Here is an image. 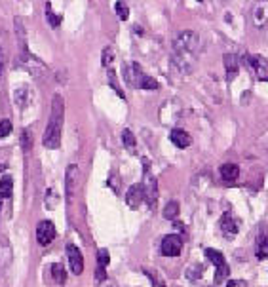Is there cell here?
<instances>
[{
    "instance_id": "obj_1",
    "label": "cell",
    "mask_w": 268,
    "mask_h": 287,
    "mask_svg": "<svg viewBox=\"0 0 268 287\" xmlns=\"http://www.w3.org/2000/svg\"><path fill=\"white\" fill-rule=\"evenodd\" d=\"M63 116H65V105L61 95H55L52 101V112H50V120L48 127L44 131L42 143L46 148H57L61 144V127H63Z\"/></svg>"
},
{
    "instance_id": "obj_2",
    "label": "cell",
    "mask_w": 268,
    "mask_h": 287,
    "mask_svg": "<svg viewBox=\"0 0 268 287\" xmlns=\"http://www.w3.org/2000/svg\"><path fill=\"white\" fill-rule=\"evenodd\" d=\"M200 48V38L194 31H181L173 40V57L179 61L177 65H188L190 69V59L198 54Z\"/></svg>"
},
{
    "instance_id": "obj_3",
    "label": "cell",
    "mask_w": 268,
    "mask_h": 287,
    "mask_svg": "<svg viewBox=\"0 0 268 287\" xmlns=\"http://www.w3.org/2000/svg\"><path fill=\"white\" fill-rule=\"evenodd\" d=\"M141 188H143L144 202H146V204H148V207L154 211V209H156V205H158V183H156V177H154V173L150 171V167H148V165H144L143 184H141Z\"/></svg>"
},
{
    "instance_id": "obj_4",
    "label": "cell",
    "mask_w": 268,
    "mask_h": 287,
    "mask_svg": "<svg viewBox=\"0 0 268 287\" xmlns=\"http://www.w3.org/2000/svg\"><path fill=\"white\" fill-rule=\"evenodd\" d=\"M204 253H206V257L213 263L215 268H217V272H215V284H221V282L228 276V272H230V270H228V265H227V261H225V255H223L221 251H217V249H209V247H207Z\"/></svg>"
},
{
    "instance_id": "obj_5",
    "label": "cell",
    "mask_w": 268,
    "mask_h": 287,
    "mask_svg": "<svg viewBox=\"0 0 268 287\" xmlns=\"http://www.w3.org/2000/svg\"><path fill=\"white\" fill-rule=\"evenodd\" d=\"M246 61H247V67L251 69V72H253L259 80H267L268 78V59L267 57L255 54V55H247Z\"/></svg>"
},
{
    "instance_id": "obj_6",
    "label": "cell",
    "mask_w": 268,
    "mask_h": 287,
    "mask_svg": "<svg viewBox=\"0 0 268 287\" xmlns=\"http://www.w3.org/2000/svg\"><path fill=\"white\" fill-rule=\"evenodd\" d=\"M55 238V226L52 221H40L36 226V242L40 246H50Z\"/></svg>"
},
{
    "instance_id": "obj_7",
    "label": "cell",
    "mask_w": 268,
    "mask_h": 287,
    "mask_svg": "<svg viewBox=\"0 0 268 287\" xmlns=\"http://www.w3.org/2000/svg\"><path fill=\"white\" fill-rule=\"evenodd\" d=\"M67 259H69V266H71L72 274L80 276L84 272V257L74 244H67Z\"/></svg>"
},
{
    "instance_id": "obj_8",
    "label": "cell",
    "mask_w": 268,
    "mask_h": 287,
    "mask_svg": "<svg viewBox=\"0 0 268 287\" xmlns=\"http://www.w3.org/2000/svg\"><path fill=\"white\" fill-rule=\"evenodd\" d=\"M21 63H23V67L27 71L31 72V74H35V76H44L46 74V65L40 59H36L35 55L29 54V50L21 52Z\"/></svg>"
},
{
    "instance_id": "obj_9",
    "label": "cell",
    "mask_w": 268,
    "mask_h": 287,
    "mask_svg": "<svg viewBox=\"0 0 268 287\" xmlns=\"http://www.w3.org/2000/svg\"><path fill=\"white\" fill-rule=\"evenodd\" d=\"M183 251V242L181 238L175 236V234H169L162 240V255L165 257H177Z\"/></svg>"
},
{
    "instance_id": "obj_10",
    "label": "cell",
    "mask_w": 268,
    "mask_h": 287,
    "mask_svg": "<svg viewBox=\"0 0 268 287\" xmlns=\"http://www.w3.org/2000/svg\"><path fill=\"white\" fill-rule=\"evenodd\" d=\"M143 76H144V72H143V69L139 67V63H129V65H125L124 67V78L131 88H139Z\"/></svg>"
},
{
    "instance_id": "obj_11",
    "label": "cell",
    "mask_w": 268,
    "mask_h": 287,
    "mask_svg": "<svg viewBox=\"0 0 268 287\" xmlns=\"http://www.w3.org/2000/svg\"><path fill=\"white\" fill-rule=\"evenodd\" d=\"M76 181H78V165L71 164L67 167V173H65V190H67V200L71 202L74 196V188H76Z\"/></svg>"
},
{
    "instance_id": "obj_12",
    "label": "cell",
    "mask_w": 268,
    "mask_h": 287,
    "mask_svg": "<svg viewBox=\"0 0 268 287\" xmlns=\"http://www.w3.org/2000/svg\"><path fill=\"white\" fill-rule=\"evenodd\" d=\"M143 188H141V184H133V186H129V190H127V194H125V202H127V205L131 207V209H137L139 205H141V202H143Z\"/></svg>"
},
{
    "instance_id": "obj_13",
    "label": "cell",
    "mask_w": 268,
    "mask_h": 287,
    "mask_svg": "<svg viewBox=\"0 0 268 287\" xmlns=\"http://www.w3.org/2000/svg\"><path fill=\"white\" fill-rule=\"evenodd\" d=\"M268 21V2H259L253 8V23L257 27H265Z\"/></svg>"
},
{
    "instance_id": "obj_14",
    "label": "cell",
    "mask_w": 268,
    "mask_h": 287,
    "mask_svg": "<svg viewBox=\"0 0 268 287\" xmlns=\"http://www.w3.org/2000/svg\"><path fill=\"white\" fill-rule=\"evenodd\" d=\"M169 139H171V143L175 144V146H179V148H186V146H190V143H192L190 135H188L185 129H181V127H175V129L171 131Z\"/></svg>"
},
{
    "instance_id": "obj_15",
    "label": "cell",
    "mask_w": 268,
    "mask_h": 287,
    "mask_svg": "<svg viewBox=\"0 0 268 287\" xmlns=\"http://www.w3.org/2000/svg\"><path fill=\"white\" fill-rule=\"evenodd\" d=\"M221 228H223V234L227 238H234L238 234V223L230 213H225L221 217Z\"/></svg>"
},
{
    "instance_id": "obj_16",
    "label": "cell",
    "mask_w": 268,
    "mask_h": 287,
    "mask_svg": "<svg viewBox=\"0 0 268 287\" xmlns=\"http://www.w3.org/2000/svg\"><path fill=\"white\" fill-rule=\"evenodd\" d=\"M223 63H225V69H227V78L232 80L236 72L240 71V57L234 54H227L223 57Z\"/></svg>"
},
{
    "instance_id": "obj_17",
    "label": "cell",
    "mask_w": 268,
    "mask_h": 287,
    "mask_svg": "<svg viewBox=\"0 0 268 287\" xmlns=\"http://www.w3.org/2000/svg\"><path fill=\"white\" fill-rule=\"evenodd\" d=\"M219 169H221V177L225 181H228V183L236 181L238 175H240V167L236 164H223Z\"/></svg>"
},
{
    "instance_id": "obj_18",
    "label": "cell",
    "mask_w": 268,
    "mask_h": 287,
    "mask_svg": "<svg viewBox=\"0 0 268 287\" xmlns=\"http://www.w3.org/2000/svg\"><path fill=\"white\" fill-rule=\"evenodd\" d=\"M257 259L259 261H265L268 259V234L267 230L259 234V240H257Z\"/></svg>"
},
{
    "instance_id": "obj_19",
    "label": "cell",
    "mask_w": 268,
    "mask_h": 287,
    "mask_svg": "<svg viewBox=\"0 0 268 287\" xmlns=\"http://www.w3.org/2000/svg\"><path fill=\"white\" fill-rule=\"evenodd\" d=\"M12 190H14V181H12L10 175H4L0 179V200L12 196Z\"/></svg>"
},
{
    "instance_id": "obj_20",
    "label": "cell",
    "mask_w": 268,
    "mask_h": 287,
    "mask_svg": "<svg viewBox=\"0 0 268 287\" xmlns=\"http://www.w3.org/2000/svg\"><path fill=\"white\" fill-rule=\"evenodd\" d=\"M52 276H54V280L57 284H65V280H67L65 266H63L61 263H54V265H52Z\"/></svg>"
},
{
    "instance_id": "obj_21",
    "label": "cell",
    "mask_w": 268,
    "mask_h": 287,
    "mask_svg": "<svg viewBox=\"0 0 268 287\" xmlns=\"http://www.w3.org/2000/svg\"><path fill=\"white\" fill-rule=\"evenodd\" d=\"M122 143H124V146L127 150H135L137 141H135V135H133L131 129H124V131H122Z\"/></svg>"
},
{
    "instance_id": "obj_22",
    "label": "cell",
    "mask_w": 268,
    "mask_h": 287,
    "mask_svg": "<svg viewBox=\"0 0 268 287\" xmlns=\"http://www.w3.org/2000/svg\"><path fill=\"white\" fill-rule=\"evenodd\" d=\"M177 215H179V202H175V200L167 202V205L164 207V217L169 219V221H173Z\"/></svg>"
},
{
    "instance_id": "obj_23",
    "label": "cell",
    "mask_w": 268,
    "mask_h": 287,
    "mask_svg": "<svg viewBox=\"0 0 268 287\" xmlns=\"http://www.w3.org/2000/svg\"><path fill=\"white\" fill-rule=\"evenodd\" d=\"M158 88H160V84L156 82V78H152L148 74H144L141 84H139V90H158Z\"/></svg>"
},
{
    "instance_id": "obj_24",
    "label": "cell",
    "mask_w": 268,
    "mask_h": 287,
    "mask_svg": "<svg viewBox=\"0 0 268 287\" xmlns=\"http://www.w3.org/2000/svg\"><path fill=\"white\" fill-rule=\"evenodd\" d=\"M101 61H103V65L107 67L108 71L112 69V63H114V50H112L110 46L103 50V54H101Z\"/></svg>"
},
{
    "instance_id": "obj_25",
    "label": "cell",
    "mask_w": 268,
    "mask_h": 287,
    "mask_svg": "<svg viewBox=\"0 0 268 287\" xmlns=\"http://www.w3.org/2000/svg\"><path fill=\"white\" fill-rule=\"evenodd\" d=\"M46 16H48V23H50L54 29H57V27H59V23H61V18H59L57 14H54V10H52V4H50V2L46 4Z\"/></svg>"
},
{
    "instance_id": "obj_26",
    "label": "cell",
    "mask_w": 268,
    "mask_h": 287,
    "mask_svg": "<svg viewBox=\"0 0 268 287\" xmlns=\"http://www.w3.org/2000/svg\"><path fill=\"white\" fill-rule=\"evenodd\" d=\"M114 10H116L118 18L122 19V21H125V19L129 18V8H127V4H125V2H116Z\"/></svg>"
},
{
    "instance_id": "obj_27",
    "label": "cell",
    "mask_w": 268,
    "mask_h": 287,
    "mask_svg": "<svg viewBox=\"0 0 268 287\" xmlns=\"http://www.w3.org/2000/svg\"><path fill=\"white\" fill-rule=\"evenodd\" d=\"M202 272H204V266H202V265H194V266L188 268L186 278H188V280H198V278L202 276Z\"/></svg>"
},
{
    "instance_id": "obj_28",
    "label": "cell",
    "mask_w": 268,
    "mask_h": 287,
    "mask_svg": "<svg viewBox=\"0 0 268 287\" xmlns=\"http://www.w3.org/2000/svg\"><path fill=\"white\" fill-rule=\"evenodd\" d=\"M97 265H99V268H105L108 265V251L107 249H99L97 253Z\"/></svg>"
},
{
    "instance_id": "obj_29",
    "label": "cell",
    "mask_w": 268,
    "mask_h": 287,
    "mask_svg": "<svg viewBox=\"0 0 268 287\" xmlns=\"http://www.w3.org/2000/svg\"><path fill=\"white\" fill-rule=\"evenodd\" d=\"M10 131H12V122L10 120H0V139L10 135Z\"/></svg>"
},
{
    "instance_id": "obj_30",
    "label": "cell",
    "mask_w": 268,
    "mask_h": 287,
    "mask_svg": "<svg viewBox=\"0 0 268 287\" xmlns=\"http://www.w3.org/2000/svg\"><path fill=\"white\" fill-rule=\"evenodd\" d=\"M144 274L152 280V284H154V287H165V284L162 282V280H158V274L156 272H152V270H144Z\"/></svg>"
},
{
    "instance_id": "obj_31",
    "label": "cell",
    "mask_w": 268,
    "mask_h": 287,
    "mask_svg": "<svg viewBox=\"0 0 268 287\" xmlns=\"http://www.w3.org/2000/svg\"><path fill=\"white\" fill-rule=\"evenodd\" d=\"M227 287H247V282L246 280H230Z\"/></svg>"
},
{
    "instance_id": "obj_32",
    "label": "cell",
    "mask_w": 268,
    "mask_h": 287,
    "mask_svg": "<svg viewBox=\"0 0 268 287\" xmlns=\"http://www.w3.org/2000/svg\"><path fill=\"white\" fill-rule=\"evenodd\" d=\"M23 146H25V148H29V146H31V133H29L27 129L23 131Z\"/></svg>"
},
{
    "instance_id": "obj_33",
    "label": "cell",
    "mask_w": 268,
    "mask_h": 287,
    "mask_svg": "<svg viewBox=\"0 0 268 287\" xmlns=\"http://www.w3.org/2000/svg\"><path fill=\"white\" fill-rule=\"evenodd\" d=\"M4 61H6V54H4V50L0 48V74L4 72V65H6Z\"/></svg>"
},
{
    "instance_id": "obj_34",
    "label": "cell",
    "mask_w": 268,
    "mask_h": 287,
    "mask_svg": "<svg viewBox=\"0 0 268 287\" xmlns=\"http://www.w3.org/2000/svg\"><path fill=\"white\" fill-rule=\"evenodd\" d=\"M97 280H99V282L107 280V274H105V268H97Z\"/></svg>"
},
{
    "instance_id": "obj_35",
    "label": "cell",
    "mask_w": 268,
    "mask_h": 287,
    "mask_svg": "<svg viewBox=\"0 0 268 287\" xmlns=\"http://www.w3.org/2000/svg\"><path fill=\"white\" fill-rule=\"evenodd\" d=\"M105 287H116V286H114L112 282H108V284H107V286H105Z\"/></svg>"
},
{
    "instance_id": "obj_36",
    "label": "cell",
    "mask_w": 268,
    "mask_h": 287,
    "mask_svg": "<svg viewBox=\"0 0 268 287\" xmlns=\"http://www.w3.org/2000/svg\"><path fill=\"white\" fill-rule=\"evenodd\" d=\"M267 82H268V78H267Z\"/></svg>"
}]
</instances>
